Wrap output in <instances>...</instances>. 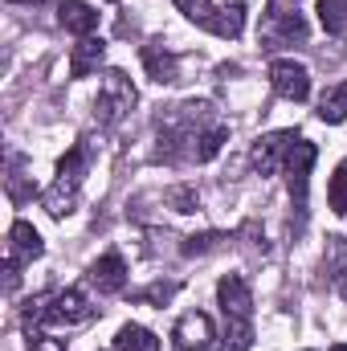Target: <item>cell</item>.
<instances>
[{"mask_svg": "<svg viewBox=\"0 0 347 351\" xmlns=\"http://www.w3.org/2000/svg\"><path fill=\"white\" fill-rule=\"evenodd\" d=\"M160 160L168 164H208L221 156V147L229 143V127L217 114L213 102L192 98V102H176L160 119Z\"/></svg>", "mask_w": 347, "mask_h": 351, "instance_id": "1", "label": "cell"}, {"mask_svg": "<svg viewBox=\"0 0 347 351\" xmlns=\"http://www.w3.org/2000/svg\"><path fill=\"white\" fill-rule=\"evenodd\" d=\"M90 172V143H74L62 160H58V176H53V184L41 192V204H45V213L49 217H66V213H74V200H78V188H82V180Z\"/></svg>", "mask_w": 347, "mask_h": 351, "instance_id": "2", "label": "cell"}, {"mask_svg": "<svg viewBox=\"0 0 347 351\" xmlns=\"http://www.w3.org/2000/svg\"><path fill=\"white\" fill-rule=\"evenodd\" d=\"M139 94H135V82L123 74V70H102L98 78V94H94V119L102 127H119L131 110H135Z\"/></svg>", "mask_w": 347, "mask_h": 351, "instance_id": "3", "label": "cell"}, {"mask_svg": "<svg viewBox=\"0 0 347 351\" xmlns=\"http://www.w3.org/2000/svg\"><path fill=\"white\" fill-rule=\"evenodd\" d=\"M176 8L192 21V25H200V29H208V33H217V37H241V29H246V8L233 0V4H225V8H217L213 0H176Z\"/></svg>", "mask_w": 347, "mask_h": 351, "instance_id": "4", "label": "cell"}, {"mask_svg": "<svg viewBox=\"0 0 347 351\" xmlns=\"http://www.w3.org/2000/svg\"><path fill=\"white\" fill-rule=\"evenodd\" d=\"M261 41H265L270 49L307 41V21H302V12H298V0H270V8H265V16H261Z\"/></svg>", "mask_w": 347, "mask_h": 351, "instance_id": "5", "label": "cell"}, {"mask_svg": "<svg viewBox=\"0 0 347 351\" xmlns=\"http://www.w3.org/2000/svg\"><path fill=\"white\" fill-rule=\"evenodd\" d=\"M298 139H302V135H294V131H270V135H261L258 143L250 147V164H254V172H261V176L282 172V164L290 160V152H294Z\"/></svg>", "mask_w": 347, "mask_h": 351, "instance_id": "6", "label": "cell"}, {"mask_svg": "<svg viewBox=\"0 0 347 351\" xmlns=\"http://www.w3.org/2000/svg\"><path fill=\"white\" fill-rule=\"evenodd\" d=\"M94 319V306H90V298L82 290H74V286H66V290H58V294H49V327H82Z\"/></svg>", "mask_w": 347, "mask_h": 351, "instance_id": "7", "label": "cell"}, {"mask_svg": "<svg viewBox=\"0 0 347 351\" xmlns=\"http://www.w3.org/2000/svg\"><path fill=\"white\" fill-rule=\"evenodd\" d=\"M270 86H274V94H282L290 102H307L311 98V74L302 62L278 58V62H270Z\"/></svg>", "mask_w": 347, "mask_h": 351, "instance_id": "8", "label": "cell"}, {"mask_svg": "<svg viewBox=\"0 0 347 351\" xmlns=\"http://www.w3.org/2000/svg\"><path fill=\"white\" fill-rule=\"evenodd\" d=\"M213 339H217V331H213V319L204 311H188V315L176 319V327H172L176 351H208Z\"/></svg>", "mask_w": 347, "mask_h": 351, "instance_id": "9", "label": "cell"}, {"mask_svg": "<svg viewBox=\"0 0 347 351\" xmlns=\"http://www.w3.org/2000/svg\"><path fill=\"white\" fill-rule=\"evenodd\" d=\"M311 168H315V143L298 139V143H294V152H290V160L282 164V172H286V188H290V196H294L298 213L307 208V184H311Z\"/></svg>", "mask_w": 347, "mask_h": 351, "instance_id": "10", "label": "cell"}, {"mask_svg": "<svg viewBox=\"0 0 347 351\" xmlns=\"http://www.w3.org/2000/svg\"><path fill=\"white\" fill-rule=\"evenodd\" d=\"M217 302H221L225 319H250L254 315V294H250V282L241 274H225L217 282Z\"/></svg>", "mask_w": 347, "mask_h": 351, "instance_id": "11", "label": "cell"}, {"mask_svg": "<svg viewBox=\"0 0 347 351\" xmlns=\"http://www.w3.org/2000/svg\"><path fill=\"white\" fill-rule=\"evenodd\" d=\"M86 282L98 290V294H119L123 286H127V262H123V254H102L98 262H90L86 269Z\"/></svg>", "mask_w": 347, "mask_h": 351, "instance_id": "12", "label": "cell"}, {"mask_svg": "<svg viewBox=\"0 0 347 351\" xmlns=\"http://www.w3.org/2000/svg\"><path fill=\"white\" fill-rule=\"evenodd\" d=\"M41 254H45L41 233H37L29 221H12V229H8V262L29 265V262H37Z\"/></svg>", "mask_w": 347, "mask_h": 351, "instance_id": "13", "label": "cell"}, {"mask_svg": "<svg viewBox=\"0 0 347 351\" xmlns=\"http://www.w3.org/2000/svg\"><path fill=\"white\" fill-rule=\"evenodd\" d=\"M58 25L74 37H94L98 29V8H90L86 0H62L58 4Z\"/></svg>", "mask_w": 347, "mask_h": 351, "instance_id": "14", "label": "cell"}, {"mask_svg": "<svg viewBox=\"0 0 347 351\" xmlns=\"http://www.w3.org/2000/svg\"><path fill=\"white\" fill-rule=\"evenodd\" d=\"M106 62V41L102 37H78L74 53H70V78H90L98 74Z\"/></svg>", "mask_w": 347, "mask_h": 351, "instance_id": "15", "label": "cell"}, {"mask_svg": "<svg viewBox=\"0 0 347 351\" xmlns=\"http://www.w3.org/2000/svg\"><path fill=\"white\" fill-rule=\"evenodd\" d=\"M143 70H147V78L160 82V86L180 82V62H176V53H168L164 45H143Z\"/></svg>", "mask_w": 347, "mask_h": 351, "instance_id": "16", "label": "cell"}, {"mask_svg": "<svg viewBox=\"0 0 347 351\" xmlns=\"http://www.w3.org/2000/svg\"><path fill=\"white\" fill-rule=\"evenodd\" d=\"M221 351H250L254 348V323L250 319H225V331L217 339Z\"/></svg>", "mask_w": 347, "mask_h": 351, "instance_id": "17", "label": "cell"}, {"mask_svg": "<svg viewBox=\"0 0 347 351\" xmlns=\"http://www.w3.org/2000/svg\"><path fill=\"white\" fill-rule=\"evenodd\" d=\"M115 351H160V339H156L147 327L127 323V327H119V335H115Z\"/></svg>", "mask_w": 347, "mask_h": 351, "instance_id": "18", "label": "cell"}, {"mask_svg": "<svg viewBox=\"0 0 347 351\" xmlns=\"http://www.w3.org/2000/svg\"><path fill=\"white\" fill-rule=\"evenodd\" d=\"M319 119L331 123V127L335 123H347V82H335V86L319 98Z\"/></svg>", "mask_w": 347, "mask_h": 351, "instance_id": "19", "label": "cell"}, {"mask_svg": "<svg viewBox=\"0 0 347 351\" xmlns=\"http://www.w3.org/2000/svg\"><path fill=\"white\" fill-rule=\"evenodd\" d=\"M327 269L335 290L347 298V237H327Z\"/></svg>", "mask_w": 347, "mask_h": 351, "instance_id": "20", "label": "cell"}, {"mask_svg": "<svg viewBox=\"0 0 347 351\" xmlns=\"http://www.w3.org/2000/svg\"><path fill=\"white\" fill-rule=\"evenodd\" d=\"M319 25L331 37H344L347 33V0H319Z\"/></svg>", "mask_w": 347, "mask_h": 351, "instance_id": "21", "label": "cell"}, {"mask_svg": "<svg viewBox=\"0 0 347 351\" xmlns=\"http://www.w3.org/2000/svg\"><path fill=\"white\" fill-rule=\"evenodd\" d=\"M41 323H49V294H33V298L21 306V327H25L29 335H37Z\"/></svg>", "mask_w": 347, "mask_h": 351, "instance_id": "22", "label": "cell"}, {"mask_svg": "<svg viewBox=\"0 0 347 351\" xmlns=\"http://www.w3.org/2000/svg\"><path fill=\"white\" fill-rule=\"evenodd\" d=\"M327 200H331V213L347 221V160L339 164V168H335L331 184H327Z\"/></svg>", "mask_w": 347, "mask_h": 351, "instance_id": "23", "label": "cell"}, {"mask_svg": "<svg viewBox=\"0 0 347 351\" xmlns=\"http://www.w3.org/2000/svg\"><path fill=\"white\" fill-rule=\"evenodd\" d=\"M8 196H12L16 204H25V200L33 196V184H25V164H21V156H8Z\"/></svg>", "mask_w": 347, "mask_h": 351, "instance_id": "24", "label": "cell"}, {"mask_svg": "<svg viewBox=\"0 0 347 351\" xmlns=\"http://www.w3.org/2000/svg\"><path fill=\"white\" fill-rule=\"evenodd\" d=\"M225 241H229L225 233H200V237H184L180 254H184V258H200V254H213V250H221Z\"/></svg>", "mask_w": 347, "mask_h": 351, "instance_id": "25", "label": "cell"}, {"mask_svg": "<svg viewBox=\"0 0 347 351\" xmlns=\"http://www.w3.org/2000/svg\"><path fill=\"white\" fill-rule=\"evenodd\" d=\"M168 200H172L176 213H196L200 192H196V188H188V184H180V188H172V192H168Z\"/></svg>", "mask_w": 347, "mask_h": 351, "instance_id": "26", "label": "cell"}, {"mask_svg": "<svg viewBox=\"0 0 347 351\" xmlns=\"http://www.w3.org/2000/svg\"><path fill=\"white\" fill-rule=\"evenodd\" d=\"M172 294H176L172 282H156V286H147V290L139 294V302H168Z\"/></svg>", "mask_w": 347, "mask_h": 351, "instance_id": "27", "label": "cell"}, {"mask_svg": "<svg viewBox=\"0 0 347 351\" xmlns=\"http://www.w3.org/2000/svg\"><path fill=\"white\" fill-rule=\"evenodd\" d=\"M29 351H66V343H58V339H49V335H29Z\"/></svg>", "mask_w": 347, "mask_h": 351, "instance_id": "28", "label": "cell"}, {"mask_svg": "<svg viewBox=\"0 0 347 351\" xmlns=\"http://www.w3.org/2000/svg\"><path fill=\"white\" fill-rule=\"evenodd\" d=\"M12 4H41V0H12Z\"/></svg>", "mask_w": 347, "mask_h": 351, "instance_id": "29", "label": "cell"}, {"mask_svg": "<svg viewBox=\"0 0 347 351\" xmlns=\"http://www.w3.org/2000/svg\"><path fill=\"white\" fill-rule=\"evenodd\" d=\"M331 351H347V343H335V348H331Z\"/></svg>", "mask_w": 347, "mask_h": 351, "instance_id": "30", "label": "cell"}]
</instances>
